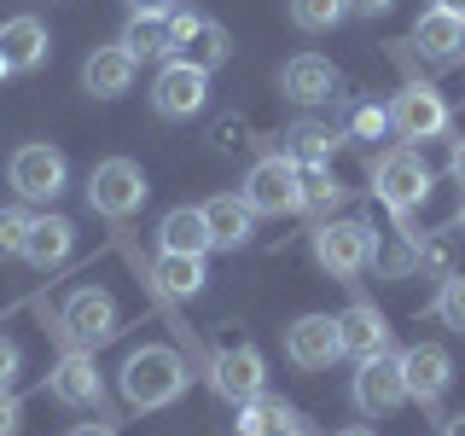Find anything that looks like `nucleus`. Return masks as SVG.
<instances>
[{
    "label": "nucleus",
    "instance_id": "11",
    "mask_svg": "<svg viewBox=\"0 0 465 436\" xmlns=\"http://www.w3.org/2000/svg\"><path fill=\"white\" fill-rule=\"evenodd\" d=\"M349 396H355V407L367 419H390L407 407V378H401V355H372L361 361L355 384H349Z\"/></svg>",
    "mask_w": 465,
    "mask_h": 436
},
{
    "label": "nucleus",
    "instance_id": "3",
    "mask_svg": "<svg viewBox=\"0 0 465 436\" xmlns=\"http://www.w3.org/2000/svg\"><path fill=\"white\" fill-rule=\"evenodd\" d=\"M58 332H64V343L70 349H105L116 332H123V309H116V297L105 285H82V291H70V302L58 309Z\"/></svg>",
    "mask_w": 465,
    "mask_h": 436
},
{
    "label": "nucleus",
    "instance_id": "36",
    "mask_svg": "<svg viewBox=\"0 0 465 436\" xmlns=\"http://www.w3.org/2000/svg\"><path fill=\"white\" fill-rule=\"evenodd\" d=\"M128 12H157L163 18V12H174V0H128Z\"/></svg>",
    "mask_w": 465,
    "mask_h": 436
},
{
    "label": "nucleus",
    "instance_id": "14",
    "mask_svg": "<svg viewBox=\"0 0 465 436\" xmlns=\"http://www.w3.org/2000/svg\"><path fill=\"white\" fill-rule=\"evenodd\" d=\"M47 390H53V401L82 407V413H99V401H105V378H99L87 349H70V355L58 361V367L47 372Z\"/></svg>",
    "mask_w": 465,
    "mask_h": 436
},
{
    "label": "nucleus",
    "instance_id": "12",
    "mask_svg": "<svg viewBox=\"0 0 465 436\" xmlns=\"http://www.w3.org/2000/svg\"><path fill=\"white\" fill-rule=\"evenodd\" d=\"M285 355L291 367L302 372H326L331 361L343 355V338H338V314H302L285 326Z\"/></svg>",
    "mask_w": 465,
    "mask_h": 436
},
{
    "label": "nucleus",
    "instance_id": "7",
    "mask_svg": "<svg viewBox=\"0 0 465 436\" xmlns=\"http://www.w3.org/2000/svg\"><path fill=\"white\" fill-rule=\"evenodd\" d=\"M6 174H12V186H18V198L53 203L58 193H64V181H70V164H64V152H58V145L29 140V145H18V152H12Z\"/></svg>",
    "mask_w": 465,
    "mask_h": 436
},
{
    "label": "nucleus",
    "instance_id": "19",
    "mask_svg": "<svg viewBox=\"0 0 465 436\" xmlns=\"http://www.w3.org/2000/svg\"><path fill=\"white\" fill-rule=\"evenodd\" d=\"M47 53H53V41H47V24L41 18L24 12V18L0 24V58H6V70H41Z\"/></svg>",
    "mask_w": 465,
    "mask_h": 436
},
{
    "label": "nucleus",
    "instance_id": "35",
    "mask_svg": "<svg viewBox=\"0 0 465 436\" xmlns=\"http://www.w3.org/2000/svg\"><path fill=\"white\" fill-rule=\"evenodd\" d=\"M448 174H454V181L465 186V140H454V145H448Z\"/></svg>",
    "mask_w": 465,
    "mask_h": 436
},
{
    "label": "nucleus",
    "instance_id": "9",
    "mask_svg": "<svg viewBox=\"0 0 465 436\" xmlns=\"http://www.w3.org/2000/svg\"><path fill=\"white\" fill-rule=\"evenodd\" d=\"M262 384H268V361H262L256 343H227V349L210 355V390L222 401L239 407V401L262 396Z\"/></svg>",
    "mask_w": 465,
    "mask_h": 436
},
{
    "label": "nucleus",
    "instance_id": "10",
    "mask_svg": "<svg viewBox=\"0 0 465 436\" xmlns=\"http://www.w3.org/2000/svg\"><path fill=\"white\" fill-rule=\"evenodd\" d=\"M203 105H210V70L169 58V64L157 70V82H152V111L169 116V123H186V116H198Z\"/></svg>",
    "mask_w": 465,
    "mask_h": 436
},
{
    "label": "nucleus",
    "instance_id": "41",
    "mask_svg": "<svg viewBox=\"0 0 465 436\" xmlns=\"http://www.w3.org/2000/svg\"><path fill=\"white\" fill-rule=\"evenodd\" d=\"M454 233H465V203H460V215H454Z\"/></svg>",
    "mask_w": 465,
    "mask_h": 436
},
{
    "label": "nucleus",
    "instance_id": "4",
    "mask_svg": "<svg viewBox=\"0 0 465 436\" xmlns=\"http://www.w3.org/2000/svg\"><path fill=\"white\" fill-rule=\"evenodd\" d=\"M430 186H436L430 181V164L413 152V145H396V152H384L372 164V193L396 210V222H401V215H413L419 203L430 198Z\"/></svg>",
    "mask_w": 465,
    "mask_h": 436
},
{
    "label": "nucleus",
    "instance_id": "28",
    "mask_svg": "<svg viewBox=\"0 0 465 436\" xmlns=\"http://www.w3.org/2000/svg\"><path fill=\"white\" fill-rule=\"evenodd\" d=\"M349 203V186L331 174L326 164H302V210L309 215H331Z\"/></svg>",
    "mask_w": 465,
    "mask_h": 436
},
{
    "label": "nucleus",
    "instance_id": "18",
    "mask_svg": "<svg viewBox=\"0 0 465 436\" xmlns=\"http://www.w3.org/2000/svg\"><path fill=\"white\" fill-rule=\"evenodd\" d=\"M203 222H210V244L215 251H244L256 233V210L244 203V193H215L210 203H198Z\"/></svg>",
    "mask_w": 465,
    "mask_h": 436
},
{
    "label": "nucleus",
    "instance_id": "20",
    "mask_svg": "<svg viewBox=\"0 0 465 436\" xmlns=\"http://www.w3.org/2000/svg\"><path fill=\"white\" fill-rule=\"evenodd\" d=\"M413 47H419V58H430V64H454V58L465 53V18L430 6L425 18L413 24Z\"/></svg>",
    "mask_w": 465,
    "mask_h": 436
},
{
    "label": "nucleus",
    "instance_id": "40",
    "mask_svg": "<svg viewBox=\"0 0 465 436\" xmlns=\"http://www.w3.org/2000/svg\"><path fill=\"white\" fill-rule=\"evenodd\" d=\"M338 436H372V431H367V425H349V431H338Z\"/></svg>",
    "mask_w": 465,
    "mask_h": 436
},
{
    "label": "nucleus",
    "instance_id": "39",
    "mask_svg": "<svg viewBox=\"0 0 465 436\" xmlns=\"http://www.w3.org/2000/svg\"><path fill=\"white\" fill-rule=\"evenodd\" d=\"M442 12H454V18H465V0H436Z\"/></svg>",
    "mask_w": 465,
    "mask_h": 436
},
{
    "label": "nucleus",
    "instance_id": "22",
    "mask_svg": "<svg viewBox=\"0 0 465 436\" xmlns=\"http://www.w3.org/2000/svg\"><path fill=\"white\" fill-rule=\"evenodd\" d=\"M70 244H76V227H70L64 215H35V222H29V239H24V262L47 273L70 256Z\"/></svg>",
    "mask_w": 465,
    "mask_h": 436
},
{
    "label": "nucleus",
    "instance_id": "13",
    "mask_svg": "<svg viewBox=\"0 0 465 436\" xmlns=\"http://www.w3.org/2000/svg\"><path fill=\"white\" fill-rule=\"evenodd\" d=\"M401 378H407V401L436 407L448 396V384H454V355L442 343H413V349H401Z\"/></svg>",
    "mask_w": 465,
    "mask_h": 436
},
{
    "label": "nucleus",
    "instance_id": "43",
    "mask_svg": "<svg viewBox=\"0 0 465 436\" xmlns=\"http://www.w3.org/2000/svg\"><path fill=\"white\" fill-rule=\"evenodd\" d=\"M291 436H309V431H291Z\"/></svg>",
    "mask_w": 465,
    "mask_h": 436
},
{
    "label": "nucleus",
    "instance_id": "24",
    "mask_svg": "<svg viewBox=\"0 0 465 436\" xmlns=\"http://www.w3.org/2000/svg\"><path fill=\"white\" fill-rule=\"evenodd\" d=\"M157 251H174V256H203V251H215L203 210H169L163 227H157Z\"/></svg>",
    "mask_w": 465,
    "mask_h": 436
},
{
    "label": "nucleus",
    "instance_id": "16",
    "mask_svg": "<svg viewBox=\"0 0 465 436\" xmlns=\"http://www.w3.org/2000/svg\"><path fill=\"white\" fill-rule=\"evenodd\" d=\"M140 76V58L123 47V41H111V47H94L87 53V64H82V87L94 99H123L128 87H134Z\"/></svg>",
    "mask_w": 465,
    "mask_h": 436
},
{
    "label": "nucleus",
    "instance_id": "21",
    "mask_svg": "<svg viewBox=\"0 0 465 436\" xmlns=\"http://www.w3.org/2000/svg\"><path fill=\"white\" fill-rule=\"evenodd\" d=\"M232 431L239 436H291V431H302V419H297V407L280 401V396H251V401H239V413H232Z\"/></svg>",
    "mask_w": 465,
    "mask_h": 436
},
{
    "label": "nucleus",
    "instance_id": "26",
    "mask_svg": "<svg viewBox=\"0 0 465 436\" xmlns=\"http://www.w3.org/2000/svg\"><path fill=\"white\" fill-rule=\"evenodd\" d=\"M116 41H123V47L134 53L140 64H145V58H169V53H174V41H169V12H163V18H157V12H128V24H123V35H116Z\"/></svg>",
    "mask_w": 465,
    "mask_h": 436
},
{
    "label": "nucleus",
    "instance_id": "25",
    "mask_svg": "<svg viewBox=\"0 0 465 436\" xmlns=\"http://www.w3.org/2000/svg\"><path fill=\"white\" fill-rule=\"evenodd\" d=\"M285 140H291L285 157H297V164H331V152L343 145V128L320 123V116H297V123L285 128Z\"/></svg>",
    "mask_w": 465,
    "mask_h": 436
},
{
    "label": "nucleus",
    "instance_id": "1",
    "mask_svg": "<svg viewBox=\"0 0 465 436\" xmlns=\"http://www.w3.org/2000/svg\"><path fill=\"white\" fill-rule=\"evenodd\" d=\"M116 378H123V401L140 407V413H157V407H169V401L186 396V361L174 355L169 343L128 349V361H123Z\"/></svg>",
    "mask_w": 465,
    "mask_h": 436
},
{
    "label": "nucleus",
    "instance_id": "38",
    "mask_svg": "<svg viewBox=\"0 0 465 436\" xmlns=\"http://www.w3.org/2000/svg\"><path fill=\"white\" fill-rule=\"evenodd\" d=\"M442 436H465V413H460V419H448V425H442Z\"/></svg>",
    "mask_w": 465,
    "mask_h": 436
},
{
    "label": "nucleus",
    "instance_id": "31",
    "mask_svg": "<svg viewBox=\"0 0 465 436\" xmlns=\"http://www.w3.org/2000/svg\"><path fill=\"white\" fill-rule=\"evenodd\" d=\"M29 222H35V215H29V210H18V203H12V210H0V256H24Z\"/></svg>",
    "mask_w": 465,
    "mask_h": 436
},
{
    "label": "nucleus",
    "instance_id": "42",
    "mask_svg": "<svg viewBox=\"0 0 465 436\" xmlns=\"http://www.w3.org/2000/svg\"><path fill=\"white\" fill-rule=\"evenodd\" d=\"M0 76H12V70H6V58H0Z\"/></svg>",
    "mask_w": 465,
    "mask_h": 436
},
{
    "label": "nucleus",
    "instance_id": "34",
    "mask_svg": "<svg viewBox=\"0 0 465 436\" xmlns=\"http://www.w3.org/2000/svg\"><path fill=\"white\" fill-rule=\"evenodd\" d=\"M349 12H361V18H390L396 0H349Z\"/></svg>",
    "mask_w": 465,
    "mask_h": 436
},
{
    "label": "nucleus",
    "instance_id": "15",
    "mask_svg": "<svg viewBox=\"0 0 465 436\" xmlns=\"http://www.w3.org/2000/svg\"><path fill=\"white\" fill-rule=\"evenodd\" d=\"M338 64L331 58H320V53H297V58H285V70H280V94L285 99H297V105H326V99H338Z\"/></svg>",
    "mask_w": 465,
    "mask_h": 436
},
{
    "label": "nucleus",
    "instance_id": "30",
    "mask_svg": "<svg viewBox=\"0 0 465 436\" xmlns=\"http://www.w3.org/2000/svg\"><path fill=\"white\" fill-rule=\"evenodd\" d=\"M384 134H390V105H355L349 111L343 140H384Z\"/></svg>",
    "mask_w": 465,
    "mask_h": 436
},
{
    "label": "nucleus",
    "instance_id": "5",
    "mask_svg": "<svg viewBox=\"0 0 465 436\" xmlns=\"http://www.w3.org/2000/svg\"><path fill=\"white\" fill-rule=\"evenodd\" d=\"M244 203L256 215H291L302 210V164L297 157H262V164L244 174Z\"/></svg>",
    "mask_w": 465,
    "mask_h": 436
},
{
    "label": "nucleus",
    "instance_id": "37",
    "mask_svg": "<svg viewBox=\"0 0 465 436\" xmlns=\"http://www.w3.org/2000/svg\"><path fill=\"white\" fill-rule=\"evenodd\" d=\"M70 436H116V431H111V425H99V419H94V425H76Z\"/></svg>",
    "mask_w": 465,
    "mask_h": 436
},
{
    "label": "nucleus",
    "instance_id": "2",
    "mask_svg": "<svg viewBox=\"0 0 465 436\" xmlns=\"http://www.w3.org/2000/svg\"><path fill=\"white\" fill-rule=\"evenodd\" d=\"M145 198H152V186H145V169L134 157H105V164H94V174H87V210L105 215V222L140 215Z\"/></svg>",
    "mask_w": 465,
    "mask_h": 436
},
{
    "label": "nucleus",
    "instance_id": "17",
    "mask_svg": "<svg viewBox=\"0 0 465 436\" xmlns=\"http://www.w3.org/2000/svg\"><path fill=\"white\" fill-rule=\"evenodd\" d=\"M338 338H343V355L355 361H372V355H390V320L384 309H372V302H349L338 314Z\"/></svg>",
    "mask_w": 465,
    "mask_h": 436
},
{
    "label": "nucleus",
    "instance_id": "6",
    "mask_svg": "<svg viewBox=\"0 0 465 436\" xmlns=\"http://www.w3.org/2000/svg\"><path fill=\"white\" fill-rule=\"evenodd\" d=\"M372 256H378V239L367 222H320L314 227V262L331 280H355Z\"/></svg>",
    "mask_w": 465,
    "mask_h": 436
},
{
    "label": "nucleus",
    "instance_id": "23",
    "mask_svg": "<svg viewBox=\"0 0 465 436\" xmlns=\"http://www.w3.org/2000/svg\"><path fill=\"white\" fill-rule=\"evenodd\" d=\"M227 53H232L227 29L215 24V18H198L181 41H174L169 58H181V64H198V70H215V64H227Z\"/></svg>",
    "mask_w": 465,
    "mask_h": 436
},
{
    "label": "nucleus",
    "instance_id": "33",
    "mask_svg": "<svg viewBox=\"0 0 465 436\" xmlns=\"http://www.w3.org/2000/svg\"><path fill=\"white\" fill-rule=\"evenodd\" d=\"M18 425H24L18 396H12V390H0V436H18Z\"/></svg>",
    "mask_w": 465,
    "mask_h": 436
},
{
    "label": "nucleus",
    "instance_id": "8",
    "mask_svg": "<svg viewBox=\"0 0 465 436\" xmlns=\"http://www.w3.org/2000/svg\"><path fill=\"white\" fill-rule=\"evenodd\" d=\"M390 134L396 140H436L448 134V99L436 94L430 82H407L396 99H390Z\"/></svg>",
    "mask_w": 465,
    "mask_h": 436
},
{
    "label": "nucleus",
    "instance_id": "27",
    "mask_svg": "<svg viewBox=\"0 0 465 436\" xmlns=\"http://www.w3.org/2000/svg\"><path fill=\"white\" fill-rule=\"evenodd\" d=\"M152 280L169 291V297H198L203 291V256H174V251H157V262H152Z\"/></svg>",
    "mask_w": 465,
    "mask_h": 436
},
{
    "label": "nucleus",
    "instance_id": "32",
    "mask_svg": "<svg viewBox=\"0 0 465 436\" xmlns=\"http://www.w3.org/2000/svg\"><path fill=\"white\" fill-rule=\"evenodd\" d=\"M18 367H24L18 343H12V338H0V390H12V384H18Z\"/></svg>",
    "mask_w": 465,
    "mask_h": 436
},
{
    "label": "nucleus",
    "instance_id": "29",
    "mask_svg": "<svg viewBox=\"0 0 465 436\" xmlns=\"http://www.w3.org/2000/svg\"><path fill=\"white\" fill-rule=\"evenodd\" d=\"M291 24L309 29V35H326V29H338L349 18V0H285Z\"/></svg>",
    "mask_w": 465,
    "mask_h": 436
}]
</instances>
